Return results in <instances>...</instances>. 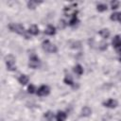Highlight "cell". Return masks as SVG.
<instances>
[{"mask_svg": "<svg viewBox=\"0 0 121 121\" xmlns=\"http://www.w3.org/2000/svg\"><path fill=\"white\" fill-rule=\"evenodd\" d=\"M9 28L10 31L12 32H15V33H18L22 36H24L26 39H29V35H28V32L25 29V27L20 25V24H15V23H11L9 25Z\"/></svg>", "mask_w": 121, "mask_h": 121, "instance_id": "6da1fadb", "label": "cell"}, {"mask_svg": "<svg viewBox=\"0 0 121 121\" xmlns=\"http://www.w3.org/2000/svg\"><path fill=\"white\" fill-rule=\"evenodd\" d=\"M42 47L45 52H48V53H56L58 51L57 46L55 44H53L52 43H50V41H48V40H45L43 42Z\"/></svg>", "mask_w": 121, "mask_h": 121, "instance_id": "7a4b0ae2", "label": "cell"}, {"mask_svg": "<svg viewBox=\"0 0 121 121\" xmlns=\"http://www.w3.org/2000/svg\"><path fill=\"white\" fill-rule=\"evenodd\" d=\"M5 62L7 69L9 71H15L16 70V65H15V58L12 55H8L5 58Z\"/></svg>", "mask_w": 121, "mask_h": 121, "instance_id": "3957f363", "label": "cell"}, {"mask_svg": "<svg viewBox=\"0 0 121 121\" xmlns=\"http://www.w3.org/2000/svg\"><path fill=\"white\" fill-rule=\"evenodd\" d=\"M41 64V61H40V59L36 56V55H32L30 56L29 58V61H28V66L32 69H36L40 66Z\"/></svg>", "mask_w": 121, "mask_h": 121, "instance_id": "277c9868", "label": "cell"}, {"mask_svg": "<svg viewBox=\"0 0 121 121\" xmlns=\"http://www.w3.org/2000/svg\"><path fill=\"white\" fill-rule=\"evenodd\" d=\"M50 93V88L47 86V85H42L40 88H38L36 94L39 95V96H45V95H48Z\"/></svg>", "mask_w": 121, "mask_h": 121, "instance_id": "5b68a950", "label": "cell"}, {"mask_svg": "<svg viewBox=\"0 0 121 121\" xmlns=\"http://www.w3.org/2000/svg\"><path fill=\"white\" fill-rule=\"evenodd\" d=\"M117 105H118L117 101L113 98H109L108 100L103 102V106L106 107V108H110V109H114V108L117 107Z\"/></svg>", "mask_w": 121, "mask_h": 121, "instance_id": "8992f818", "label": "cell"}, {"mask_svg": "<svg viewBox=\"0 0 121 121\" xmlns=\"http://www.w3.org/2000/svg\"><path fill=\"white\" fill-rule=\"evenodd\" d=\"M112 46L117 49V50H120L121 49V37L119 35H116L113 37L112 41Z\"/></svg>", "mask_w": 121, "mask_h": 121, "instance_id": "52a82bcc", "label": "cell"}, {"mask_svg": "<svg viewBox=\"0 0 121 121\" xmlns=\"http://www.w3.org/2000/svg\"><path fill=\"white\" fill-rule=\"evenodd\" d=\"M78 22H79V21H78V11L76 10V11H74L73 14H72V17H71V19H70V21H69V26H74L78 25Z\"/></svg>", "mask_w": 121, "mask_h": 121, "instance_id": "ba28073f", "label": "cell"}, {"mask_svg": "<svg viewBox=\"0 0 121 121\" xmlns=\"http://www.w3.org/2000/svg\"><path fill=\"white\" fill-rule=\"evenodd\" d=\"M44 34L48 35V36H53L56 34V27L52 25H48L44 30Z\"/></svg>", "mask_w": 121, "mask_h": 121, "instance_id": "9c48e42d", "label": "cell"}, {"mask_svg": "<svg viewBox=\"0 0 121 121\" xmlns=\"http://www.w3.org/2000/svg\"><path fill=\"white\" fill-rule=\"evenodd\" d=\"M27 32H28V34H30V35L36 36V35L39 34V27H38L36 25H32V26H30L28 27Z\"/></svg>", "mask_w": 121, "mask_h": 121, "instance_id": "30bf717a", "label": "cell"}, {"mask_svg": "<svg viewBox=\"0 0 121 121\" xmlns=\"http://www.w3.org/2000/svg\"><path fill=\"white\" fill-rule=\"evenodd\" d=\"M43 2L42 1H36V0H30L27 2V7L28 9H34L35 8H37L40 4H42Z\"/></svg>", "mask_w": 121, "mask_h": 121, "instance_id": "8fae6325", "label": "cell"}, {"mask_svg": "<svg viewBox=\"0 0 121 121\" xmlns=\"http://www.w3.org/2000/svg\"><path fill=\"white\" fill-rule=\"evenodd\" d=\"M66 113L62 111H59L57 112V115H56V120L57 121H65L66 119Z\"/></svg>", "mask_w": 121, "mask_h": 121, "instance_id": "7c38bea8", "label": "cell"}, {"mask_svg": "<svg viewBox=\"0 0 121 121\" xmlns=\"http://www.w3.org/2000/svg\"><path fill=\"white\" fill-rule=\"evenodd\" d=\"M91 113H92V110H91L90 107L85 106V107L82 108V110H81V115H82V116L87 117V116H90Z\"/></svg>", "mask_w": 121, "mask_h": 121, "instance_id": "4fadbf2b", "label": "cell"}, {"mask_svg": "<svg viewBox=\"0 0 121 121\" xmlns=\"http://www.w3.org/2000/svg\"><path fill=\"white\" fill-rule=\"evenodd\" d=\"M28 80H29V78H28V77L26 76V75H21L19 78H18V81H19V83L20 84H22V85H26L27 82H28Z\"/></svg>", "mask_w": 121, "mask_h": 121, "instance_id": "5bb4252c", "label": "cell"}, {"mask_svg": "<svg viewBox=\"0 0 121 121\" xmlns=\"http://www.w3.org/2000/svg\"><path fill=\"white\" fill-rule=\"evenodd\" d=\"M110 19L112 21H118L121 23V11L120 12H114V13L111 14Z\"/></svg>", "mask_w": 121, "mask_h": 121, "instance_id": "9a60e30c", "label": "cell"}, {"mask_svg": "<svg viewBox=\"0 0 121 121\" xmlns=\"http://www.w3.org/2000/svg\"><path fill=\"white\" fill-rule=\"evenodd\" d=\"M73 70H74V72H75L78 76H81V75L83 74V67H82L80 64L75 65L74 68H73Z\"/></svg>", "mask_w": 121, "mask_h": 121, "instance_id": "2e32d148", "label": "cell"}, {"mask_svg": "<svg viewBox=\"0 0 121 121\" xmlns=\"http://www.w3.org/2000/svg\"><path fill=\"white\" fill-rule=\"evenodd\" d=\"M99 35L103 38V39H108L110 37V30L108 28H103L99 31Z\"/></svg>", "mask_w": 121, "mask_h": 121, "instance_id": "e0dca14e", "label": "cell"}, {"mask_svg": "<svg viewBox=\"0 0 121 121\" xmlns=\"http://www.w3.org/2000/svg\"><path fill=\"white\" fill-rule=\"evenodd\" d=\"M63 81H64V83H65V84L75 87V84H74L73 78H72V77H71L70 75H66V76H65V78H64V79H63Z\"/></svg>", "mask_w": 121, "mask_h": 121, "instance_id": "ac0fdd59", "label": "cell"}, {"mask_svg": "<svg viewBox=\"0 0 121 121\" xmlns=\"http://www.w3.org/2000/svg\"><path fill=\"white\" fill-rule=\"evenodd\" d=\"M96 9L98 11H100V12L105 11V10H107V5H105V4H98L96 6Z\"/></svg>", "mask_w": 121, "mask_h": 121, "instance_id": "d6986e66", "label": "cell"}, {"mask_svg": "<svg viewBox=\"0 0 121 121\" xmlns=\"http://www.w3.org/2000/svg\"><path fill=\"white\" fill-rule=\"evenodd\" d=\"M53 113L51 112H46L45 113H44V118L47 120V121H51L52 119H53Z\"/></svg>", "mask_w": 121, "mask_h": 121, "instance_id": "ffe728a7", "label": "cell"}, {"mask_svg": "<svg viewBox=\"0 0 121 121\" xmlns=\"http://www.w3.org/2000/svg\"><path fill=\"white\" fill-rule=\"evenodd\" d=\"M35 91H37V90L35 89V86H34L33 84H29L28 87H27V92H28L29 94H33V93H35Z\"/></svg>", "mask_w": 121, "mask_h": 121, "instance_id": "44dd1931", "label": "cell"}, {"mask_svg": "<svg viewBox=\"0 0 121 121\" xmlns=\"http://www.w3.org/2000/svg\"><path fill=\"white\" fill-rule=\"evenodd\" d=\"M119 7V2L118 1H112L111 2V8L112 9H116Z\"/></svg>", "mask_w": 121, "mask_h": 121, "instance_id": "7402d4cb", "label": "cell"}, {"mask_svg": "<svg viewBox=\"0 0 121 121\" xmlns=\"http://www.w3.org/2000/svg\"><path fill=\"white\" fill-rule=\"evenodd\" d=\"M107 47H108L107 43H101V45L99 46V49L100 50H105V49H107Z\"/></svg>", "mask_w": 121, "mask_h": 121, "instance_id": "603a6c76", "label": "cell"}, {"mask_svg": "<svg viewBox=\"0 0 121 121\" xmlns=\"http://www.w3.org/2000/svg\"><path fill=\"white\" fill-rule=\"evenodd\" d=\"M65 26H66L65 21H64V20H60V28H64Z\"/></svg>", "mask_w": 121, "mask_h": 121, "instance_id": "cb8c5ba5", "label": "cell"}, {"mask_svg": "<svg viewBox=\"0 0 121 121\" xmlns=\"http://www.w3.org/2000/svg\"><path fill=\"white\" fill-rule=\"evenodd\" d=\"M119 60H120V61H121V56H120V58H119Z\"/></svg>", "mask_w": 121, "mask_h": 121, "instance_id": "d4e9b609", "label": "cell"}, {"mask_svg": "<svg viewBox=\"0 0 121 121\" xmlns=\"http://www.w3.org/2000/svg\"><path fill=\"white\" fill-rule=\"evenodd\" d=\"M120 121H121V120H120Z\"/></svg>", "mask_w": 121, "mask_h": 121, "instance_id": "484cf974", "label": "cell"}]
</instances>
